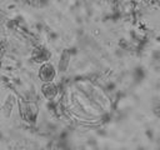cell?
Wrapping results in <instances>:
<instances>
[{
	"instance_id": "6da1fadb",
	"label": "cell",
	"mask_w": 160,
	"mask_h": 150,
	"mask_svg": "<svg viewBox=\"0 0 160 150\" xmlns=\"http://www.w3.org/2000/svg\"><path fill=\"white\" fill-rule=\"evenodd\" d=\"M56 75V71L54 69V66L51 64H44L41 68H40V71H39V78L44 81V82H51L54 80Z\"/></svg>"
},
{
	"instance_id": "7a4b0ae2",
	"label": "cell",
	"mask_w": 160,
	"mask_h": 150,
	"mask_svg": "<svg viewBox=\"0 0 160 150\" xmlns=\"http://www.w3.org/2000/svg\"><path fill=\"white\" fill-rule=\"evenodd\" d=\"M48 58H49V54L45 49H35V51H34L35 61H46Z\"/></svg>"
},
{
	"instance_id": "3957f363",
	"label": "cell",
	"mask_w": 160,
	"mask_h": 150,
	"mask_svg": "<svg viewBox=\"0 0 160 150\" xmlns=\"http://www.w3.org/2000/svg\"><path fill=\"white\" fill-rule=\"evenodd\" d=\"M42 92H44V95H45L46 98H52V96H55V94H56V88H55L54 84L46 82V85L42 86Z\"/></svg>"
},
{
	"instance_id": "277c9868",
	"label": "cell",
	"mask_w": 160,
	"mask_h": 150,
	"mask_svg": "<svg viewBox=\"0 0 160 150\" xmlns=\"http://www.w3.org/2000/svg\"><path fill=\"white\" fill-rule=\"evenodd\" d=\"M10 100H11V96L8 98V100L5 101V105H4V108H2V110H4V115H5V116H9V115H10L11 109H12V105H14V101H10Z\"/></svg>"
}]
</instances>
